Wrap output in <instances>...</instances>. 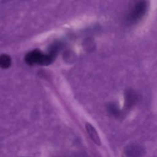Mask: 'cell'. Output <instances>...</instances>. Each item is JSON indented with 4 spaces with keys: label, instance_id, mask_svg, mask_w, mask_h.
I'll use <instances>...</instances> for the list:
<instances>
[{
    "label": "cell",
    "instance_id": "obj_1",
    "mask_svg": "<svg viewBox=\"0 0 157 157\" xmlns=\"http://www.w3.org/2000/svg\"><path fill=\"white\" fill-rule=\"evenodd\" d=\"M59 46L58 44H54L51 47L50 52L44 54L39 50H34L29 52L26 57V62L30 65L40 64L47 66L51 64L56 57Z\"/></svg>",
    "mask_w": 157,
    "mask_h": 157
},
{
    "label": "cell",
    "instance_id": "obj_2",
    "mask_svg": "<svg viewBox=\"0 0 157 157\" xmlns=\"http://www.w3.org/2000/svg\"><path fill=\"white\" fill-rule=\"evenodd\" d=\"M147 3L144 1H140L135 5L134 9L127 17V21L130 23H136L140 21L144 16L147 10Z\"/></svg>",
    "mask_w": 157,
    "mask_h": 157
},
{
    "label": "cell",
    "instance_id": "obj_3",
    "mask_svg": "<svg viewBox=\"0 0 157 157\" xmlns=\"http://www.w3.org/2000/svg\"><path fill=\"white\" fill-rule=\"evenodd\" d=\"M144 153V148L141 145L136 144H129L124 149L126 157H142Z\"/></svg>",
    "mask_w": 157,
    "mask_h": 157
},
{
    "label": "cell",
    "instance_id": "obj_4",
    "mask_svg": "<svg viewBox=\"0 0 157 157\" xmlns=\"http://www.w3.org/2000/svg\"><path fill=\"white\" fill-rule=\"evenodd\" d=\"M138 99L137 95L132 90H128L125 93L124 96V105L127 109L131 108L136 104Z\"/></svg>",
    "mask_w": 157,
    "mask_h": 157
},
{
    "label": "cell",
    "instance_id": "obj_5",
    "mask_svg": "<svg viewBox=\"0 0 157 157\" xmlns=\"http://www.w3.org/2000/svg\"><path fill=\"white\" fill-rule=\"evenodd\" d=\"M85 128L88 134L89 135L91 140L94 142V143L96 144L97 145H100L101 142L99 134L94 126H93L90 123H86L85 124Z\"/></svg>",
    "mask_w": 157,
    "mask_h": 157
},
{
    "label": "cell",
    "instance_id": "obj_6",
    "mask_svg": "<svg viewBox=\"0 0 157 157\" xmlns=\"http://www.w3.org/2000/svg\"><path fill=\"white\" fill-rule=\"evenodd\" d=\"M107 109L108 113L115 117L118 118L121 115V111L115 103L111 102L108 104Z\"/></svg>",
    "mask_w": 157,
    "mask_h": 157
},
{
    "label": "cell",
    "instance_id": "obj_7",
    "mask_svg": "<svg viewBox=\"0 0 157 157\" xmlns=\"http://www.w3.org/2000/svg\"><path fill=\"white\" fill-rule=\"evenodd\" d=\"M1 60H0V62L2 63V64L3 66H8L9 65L10 63V59L7 56H5V57H2L1 58Z\"/></svg>",
    "mask_w": 157,
    "mask_h": 157
}]
</instances>
